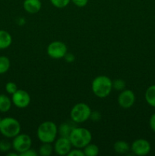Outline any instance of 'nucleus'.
<instances>
[{
  "instance_id": "1",
  "label": "nucleus",
  "mask_w": 155,
  "mask_h": 156,
  "mask_svg": "<svg viewBox=\"0 0 155 156\" xmlns=\"http://www.w3.org/2000/svg\"><path fill=\"white\" fill-rule=\"evenodd\" d=\"M91 88L96 97L105 98L108 97L112 91V81L106 76H98L93 80Z\"/></svg>"
},
{
  "instance_id": "2",
  "label": "nucleus",
  "mask_w": 155,
  "mask_h": 156,
  "mask_svg": "<svg viewBox=\"0 0 155 156\" xmlns=\"http://www.w3.org/2000/svg\"><path fill=\"white\" fill-rule=\"evenodd\" d=\"M37 138L42 143H53L57 138L58 126L53 121L43 122L36 131Z\"/></svg>"
},
{
  "instance_id": "3",
  "label": "nucleus",
  "mask_w": 155,
  "mask_h": 156,
  "mask_svg": "<svg viewBox=\"0 0 155 156\" xmlns=\"http://www.w3.org/2000/svg\"><path fill=\"white\" fill-rule=\"evenodd\" d=\"M68 139L71 141L72 146L83 149L87 145L91 143L92 134L91 131L86 128L75 126L71 131Z\"/></svg>"
},
{
  "instance_id": "4",
  "label": "nucleus",
  "mask_w": 155,
  "mask_h": 156,
  "mask_svg": "<svg viewBox=\"0 0 155 156\" xmlns=\"http://www.w3.org/2000/svg\"><path fill=\"white\" fill-rule=\"evenodd\" d=\"M21 126L19 121L14 117H7L2 119L0 133L6 138H14L21 133Z\"/></svg>"
},
{
  "instance_id": "5",
  "label": "nucleus",
  "mask_w": 155,
  "mask_h": 156,
  "mask_svg": "<svg viewBox=\"0 0 155 156\" xmlns=\"http://www.w3.org/2000/svg\"><path fill=\"white\" fill-rule=\"evenodd\" d=\"M91 111L89 105L80 102L72 107L70 112V117L75 123H84L90 119Z\"/></svg>"
},
{
  "instance_id": "6",
  "label": "nucleus",
  "mask_w": 155,
  "mask_h": 156,
  "mask_svg": "<svg viewBox=\"0 0 155 156\" xmlns=\"http://www.w3.org/2000/svg\"><path fill=\"white\" fill-rule=\"evenodd\" d=\"M12 148L19 155L27 149H30L32 146V140L30 136L27 134L21 133L13 138L12 141Z\"/></svg>"
},
{
  "instance_id": "7",
  "label": "nucleus",
  "mask_w": 155,
  "mask_h": 156,
  "mask_svg": "<svg viewBox=\"0 0 155 156\" xmlns=\"http://www.w3.org/2000/svg\"><path fill=\"white\" fill-rule=\"evenodd\" d=\"M46 52L48 56L52 59H59L64 58L68 53V49L65 43L60 41H55L49 44Z\"/></svg>"
},
{
  "instance_id": "8",
  "label": "nucleus",
  "mask_w": 155,
  "mask_h": 156,
  "mask_svg": "<svg viewBox=\"0 0 155 156\" xmlns=\"http://www.w3.org/2000/svg\"><path fill=\"white\" fill-rule=\"evenodd\" d=\"M30 95L27 91L23 89H18L13 94H12V101L18 108H26L30 104Z\"/></svg>"
},
{
  "instance_id": "9",
  "label": "nucleus",
  "mask_w": 155,
  "mask_h": 156,
  "mask_svg": "<svg viewBox=\"0 0 155 156\" xmlns=\"http://www.w3.org/2000/svg\"><path fill=\"white\" fill-rule=\"evenodd\" d=\"M130 149L134 155L144 156L149 154L151 149V146L147 140L144 139H137L131 145Z\"/></svg>"
},
{
  "instance_id": "10",
  "label": "nucleus",
  "mask_w": 155,
  "mask_h": 156,
  "mask_svg": "<svg viewBox=\"0 0 155 156\" xmlns=\"http://www.w3.org/2000/svg\"><path fill=\"white\" fill-rule=\"evenodd\" d=\"M71 149H72V145L68 137L59 136V138L55 140L53 149L58 155H68Z\"/></svg>"
},
{
  "instance_id": "11",
  "label": "nucleus",
  "mask_w": 155,
  "mask_h": 156,
  "mask_svg": "<svg viewBox=\"0 0 155 156\" xmlns=\"http://www.w3.org/2000/svg\"><path fill=\"white\" fill-rule=\"evenodd\" d=\"M119 105L123 109H129L135 102V93L130 89H124L120 91L117 98Z\"/></svg>"
},
{
  "instance_id": "12",
  "label": "nucleus",
  "mask_w": 155,
  "mask_h": 156,
  "mask_svg": "<svg viewBox=\"0 0 155 156\" xmlns=\"http://www.w3.org/2000/svg\"><path fill=\"white\" fill-rule=\"evenodd\" d=\"M23 8L27 13L36 14L42 9V2L40 0H24Z\"/></svg>"
},
{
  "instance_id": "13",
  "label": "nucleus",
  "mask_w": 155,
  "mask_h": 156,
  "mask_svg": "<svg viewBox=\"0 0 155 156\" xmlns=\"http://www.w3.org/2000/svg\"><path fill=\"white\" fill-rule=\"evenodd\" d=\"M74 122L71 120V122H64L58 127V134L62 137H69L72 129L75 127Z\"/></svg>"
},
{
  "instance_id": "14",
  "label": "nucleus",
  "mask_w": 155,
  "mask_h": 156,
  "mask_svg": "<svg viewBox=\"0 0 155 156\" xmlns=\"http://www.w3.org/2000/svg\"><path fill=\"white\" fill-rule=\"evenodd\" d=\"M12 37L5 30H0V50L7 49L12 45Z\"/></svg>"
},
{
  "instance_id": "15",
  "label": "nucleus",
  "mask_w": 155,
  "mask_h": 156,
  "mask_svg": "<svg viewBox=\"0 0 155 156\" xmlns=\"http://www.w3.org/2000/svg\"><path fill=\"white\" fill-rule=\"evenodd\" d=\"M113 149L116 153L123 155V154H126L130 150V146L127 142L119 140L114 143Z\"/></svg>"
},
{
  "instance_id": "16",
  "label": "nucleus",
  "mask_w": 155,
  "mask_h": 156,
  "mask_svg": "<svg viewBox=\"0 0 155 156\" xmlns=\"http://www.w3.org/2000/svg\"><path fill=\"white\" fill-rule=\"evenodd\" d=\"M144 98L150 106L155 108V85H150L146 89Z\"/></svg>"
},
{
  "instance_id": "17",
  "label": "nucleus",
  "mask_w": 155,
  "mask_h": 156,
  "mask_svg": "<svg viewBox=\"0 0 155 156\" xmlns=\"http://www.w3.org/2000/svg\"><path fill=\"white\" fill-rule=\"evenodd\" d=\"M12 99L4 94H0V112H8L12 108Z\"/></svg>"
},
{
  "instance_id": "18",
  "label": "nucleus",
  "mask_w": 155,
  "mask_h": 156,
  "mask_svg": "<svg viewBox=\"0 0 155 156\" xmlns=\"http://www.w3.org/2000/svg\"><path fill=\"white\" fill-rule=\"evenodd\" d=\"M53 146L52 143H43L38 149V154L41 156H50L53 152Z\"/></svg>"
},
{
  "instance_id": "19",
  "label": "nucleus",
  "mask_w": 155,
  "mask_h": 156,
  "mask_svg": "<svg viewBox=\"0 0 155 156\" xmlns=\"http://www.w3.org/2000/svg\"><path fill=\"white\" fill-rule=\"evenodd\" d=\"M83 151L85 156H97L98 155L100 149L97 145L91 143L83 148Z\"/></svg>"
},
{
  "instance_id": "20",
  "label": "nucleus",
  "mask_w": 155,
  "mask_h": 156,
  "mask_svg": "<svg viewBox=\"0 0 155 156\" xmlns=\"http://www.w3.org/2000/svg\"><path fill=\"white\" fill-rule=\"evenodd\" d=\"M11 66V62L5 56H0V75L5 74L9 71Z\"/></svg>"
},
{
  "instance_id": "21",
  "label": "nucleus",
  "mask_w": 155,
  "mask_h": 156,
  "mask_svg": "<svg viewBox=\"0 0 155 156\" xmlns=\"http://www.w3.org/2000/svg\"><path fill=\"white\" fill-rule=\"evenodd\" d=\"M126 83L123 79H117L112 81V89H115V91H122L126 89Z\"/></svg>"
},
{
  "instance_id": "22",
  "label": "nucleus",
  "mask_w": 155,
  "mask_h": 156,
  "mask_svg": "<svg viewBox=\"0 0 155 156\" xmlns=\"http://www.w3.org/2000/svg\"><path fill=\"white\" fill-rule=\"evenodd\" d=\"M51 4L57 9H63L68 6L71 0H50Z\"/></svg>"
},
{
  "instance_id": "23",
  "label": "nucleus",
  "mask_w": 155,
  "mask_h": 156,
  "mask_svg": "<svg viewBox=\"0 0 155 156\" xmlns=\"http://www.w3.org/2000/svg\"><path fill=\"white\" fill-rule=\"evenodd\" d=\"M12 148V143L6 140H0V152H7Z\"/></svg>"
},
{
  "instance_id": "24",
  "label": "nucleus",
  "mask_w": 155,
  "mask_h": 156,
  "mask_svg": "<svg viewBox=\"0 0 155 156\" xmlns=\"http://www.w3.org/2000/svg\"><path fill=\"white\" fill-rule=\"evenodd\" d=\"M18 86L16 84L13 82H9L5 85V91L8 94H13L15 91L18 90Z\"/></svg>"
},
{
  "instance_id": "25",
  "label": "nucleus",
  "mask_w": 155,
  "mask_h": 156,
  "mask_svg": "<svg viewBox=\"0 0 155 156\" xmlns=\"http://www.w3.org/2000/svg\"><path fill=\"white\" fill-rule=\"evenodd\" d=\"M102 115L101 113L98 111H91V116H90V120H92L93 122H98L101 119Z\"/></svg>"
},
{
  "instance_id": "26",
  "label": "nucleus",
  "mask_w": 155,
  "mask_h": 156,
  "mask_svg": "<svg viewBox=\"0 0 155 156\" xmlns=\"http://www.w3.org/2000/svg\"><path fill=\"white\" fill-rule=\"evenodd\" d=\"M68 156H85L84 153V151L81 149H72L70 151L69 153L68 154Z\"/></svg>"
},
{
  "instance_id": "27",
  "label": "nucleus",
  "mask_w": 155,
  "mask_h": 156,
  "mask_svg": "<svg viewBox=\"0 0 155 156\" xmlns=\"http://www.w3.org/2000/svg\"><path fill=\"white\" fill-rule=\"evenodd\" d=\"M89 0H71V2L75 6L79 8H83L88 5Z\"/></svg>"
},
{
  "instance_id": "28",
  "label": "nucleus",
  "mask_w": 155,
  "mask_h": 156,
  "mask_svg": "<svg viewBox=\"0 0 155 156\" xmlns=\"http://www.w3.org/2000/svg\"><path fill=\"white\" fill-rule=\"evenodd\" d=\"M20 155L21 156H37L39 155V154H38V152H36L34 149L30 148V149H27V151H25V152H24L23 153H21Z\"/></svg>"
},
{
  "instance_id": "29",
  "label": "nucleus",
  "mask_w": 155,
  "mask_h": 156,
  "mask_svg": "<svg viewBox=\"0 0 155 156\" xmlns=\"http://www.w3.org/2000/svg\"><path fill=\"white\" fill-rule=\"evenodd\" d=\"M64 59H65V60L67 62H73L74 61V59H75V56H74L73 53H67L65 54V56H64Z\"/></svg>"
},
{
  "instance_id": "30",
  "label": "nucleus",
  "mask_w": 155,
  "mask_h": 156,
  "mask_svg": "<svg viewBox=\"0 0 155 156\" xmlns=\"http://www.w3.org/2000/svg\"><path fill=\"white\" fill-rule=\"evenodd\" d=\"M149 125H150V129L153 132H155V113L150 116V120H149Z\"/></svg>"
},
{
  "instance_id": "31",
  "label": "nucleus",
  "mask_w": 155,
  "mask_h": 156,
  "mask_svg": "<svg viewBox=\"0 0 155 156\" xmlns=\"http://www.w3.org/2000/svg\"><path fill=\"white\" fill-rule=\"evenodd\" d=\"M1 121H2V118H1V117H0V123H1Z\"/></svg>"
}]
</instances>
